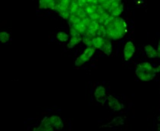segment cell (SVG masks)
Instances as JSON below:
<instances>
[{
    "label": "cell",
    "instance_id": "6da1fadb",
    "mask_svg": "<svg viewBox=\"0 0 160 131\" xmlns=\"http://www.w3.org/2000/svg\"><path fill=\"white\" fill-rule=\"evenodd\" d=\"M107 38L112 40H118L126 35L127 31L126 25L123 19L115 17L105 26Z\"/></svg>",
    "mask_w": 160,
    "mask_h": 131
},
{
    "label": "cell",
    "instance_id": "7a4b0ae2",
    "mask_svg": "<svg viewBox=\"0 0 160 131\" xmlns=\"http://www.w3.org/2000/svg\"><path fill=\"white\" fill-rule=\"evenodd\" d=\"M156 74L155 68L149 62H142L138 64L135 70V74L141 80L149 81L152 80Z\"/></svg>",
    "mask_w": 160,
    "mask_h": 131
},
{
    "label": "cell",
    "instance_id": "3957f363",
    "mask_svg": "<svg viewBox=\"0 0 160 131\" xmlns=\"http://www.w3.org/2000/svg\"><path fill=\"white\" fill-rule=\"evenodd\" d=\"M95 49L94 47H88L87 49H85V51H83L82 55L76 60V62H75L76 66H81L84 64L86 62L90 59L91 57L95 53Z\"/></svg>",
    "mask_w": 160,
    "mask_h": 131
},
{
    "label": "cell",
    "instance_id": "277c9868",
    "mask_svg": "<svg viewBox=\"0 0 160 131\" xmlns=\"http://www.w3.org/2000/svg\"><path fill=\"white\" fill-rule=\"evenodd\" d=\"M135 45L132 42H128L125 44L124 48V58L126 61H128L133 57L135 53Z\"/></svg>",
    "mask_w": 160,
    "mask_h": 131
},
{
    "label": "cell",
    "instance_id": "5b68a950",
    "mask_svg": "<svg viewBox=\"0 0 160 131\" xmlns=\"http://www.w3.org/2000/svg\"><path fill=\"white\" fill-rule=\"evenodd\" d=\"M36 130H38L41 131H49V130H53L54 127L53 126V123L51 122L50 118L49 117H45L43 120L41 122V124H40L39 127Z\"/></svg>",
    "mask_w": 160,
    "mask_h": 131
},
{
    "label": "cell",
    "instance_id": "8992f818",
    "mask_svg": "<svg viewBox=\"0 0 160 131\" xmlns=\"http://www.w3.org/2000/svg\"><path fill=\"white\" fill-rule=\"evenodd\" d=\"M95 99L99 103H103L105 101L106 95H105V89L102 86L97 87L95 91Z\"/></svg>",
    "mask_w": 160,
    "mask_h": 131
},
{
    "label": "cell",
    "instance_id": "52a82bcc",
    "mask_svg": "<svg viewBox=\"0 0 160 131\" xmlns=\"http://www.w3.org/2000/svg\"><path fill=\"white\" fill-rule=\"evenodd\" d=\"M108 104L111 109H112L113 110H116V111L120 110L122 108L118 100L112 96H109L108 97Z\"/></svg>",
    "mask_w": 160,
    "mask_h": 131
},
{
    "label": "cell",
    "instance_id": "ba28073f",
    "mask_svg": "<svg viewBox=\"0 0 160 131\" xmlns=\"http://www.w3.org/2000/svg\"><path fill=\"white\" fill-rule=\"evenodd\" d=\"M49 118H50L51 122L53 123V126L55 130L61 129L63 127V123H62L61 118L59 116L54 115V116H49Z\"/></svg>",
    "mask_w": 160,
    "mask_h": 131
},
{
    "label": "cell",
    "instance_id": "9c48e42d",
    "mask_svg": "<svg viewBox=\"0 0 160 131\" xmlns=\"http://www.w3.org/2000/svg\"><path fill=\"white\" fill-rule=\"evenodd\" d=\"M145 51L146 55L149 58H154L157 57V51L150 44L145 46Z\"/></svg>",
    "mask_w": 160,
    "mask_h": 131
},
{
    "label": "cell",
    "instance_id": "30bf717a",
    "mask_svg": "<svg viewBox=\"0 0 160 131\" xmlns=\"http://www.w3.org/2000/svg\"><path fill=\"white\" fill-rule=\"evenodd\" d=\"M82 41V37H75V36H72L70 38V41L69 44H68V47L69 49H72L74 46H76V44H78L79 43Z\"/></svg>",
    "mask_w": 160,
    "mask_h": 131
},
{
    "label": "cell",
    "instance_id": "8fae6325",
    "mask_svg": "<svg viewBox=\"0 0 160 131\" xmlns=\"http://www.w3.org/2000/svg\"><path fill=\"white\" fill-rule=\"evenodd\" d=\"M57 38H58V40L62 42H65L69 39V35L64 33V32H60L57 34Z\"/></svg>",
    "mask_w": 160,
    "mask_h": 131
},
{
    "label": "cell",
    "instance_id": "7c38bea8",
    "mask_svg": "<svg viewBox=\"0 0 160 131\" xmlns=\"http://www.w3.org/2000/svg\"><path fill=\"white\" fill-rule=\"evenodd\" d=\"M9 39V35L6 32H0V42L6 43Z\"/></svg>",
    "mask_w": 160,
    "mask_h": 131
},
{
    "label": "cell",
    "instance_id": "4fadbf2b",
    "mask_svg": "<svg viewBox=\"0 0 160 131\" xmlns=\"http://www.w3.org/2000/svg\"><path fill=\"white\" fill-rule=\"evenodd\" d=\"M156 51H157V57L160 58V41L158 43V49Z\"/></svg>",
    "mask_w": 160,
    "mask_h": 131
},
{
    "label": "cell",
    "instance_id": "5bb4252c",
    "mask_svg": "<svg viewBox=\"0 0 160 131\" xmlns=\"http://www.w3.org/2000/svg\"><path fill=\"white\" fill-rule=\"evenodd\" d=\"M158 120H159V121H160V116L158 117Z\"/></svg>",
    "mask_w": 160,
    "mask_h": 131
},
{
    "label": "cell",
    "instance_id": "9a60e30c",
    "mask_svg": "<svg viewBox=\"0 0 160 131\" xmlns=\"http://www.w3.org/2000/svg\"><path fill=\"white\" fill-rule=\"evenodd\" d=\"M158 129H159V130H160V125H159V128H158Z\"/></svg>",
    "mask_w": 160,
    "mask_h": 131
}]
</instances>
